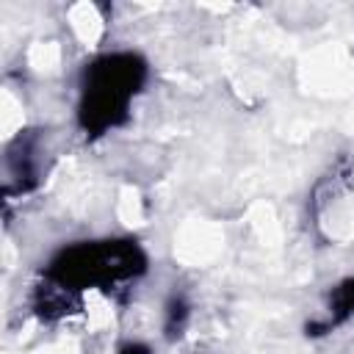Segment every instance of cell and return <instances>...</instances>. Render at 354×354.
<instances>
[{"mask_svg":"<svg viewBox=\"0 0 354 354\" xmlns=\"http://www.w3.org/2000/svg\"><path fill=\"white\" fill-rule=\"evenodd\" d=\"M133 88V66H119V61H105V66L94 69L91 86H88V119L100 124L113 122V113H119L130 97Z\"/></svg>","mask_w":354,"mask_h":354,"instance_id":"6da1fadb","label":"cell"}]
</instances>
